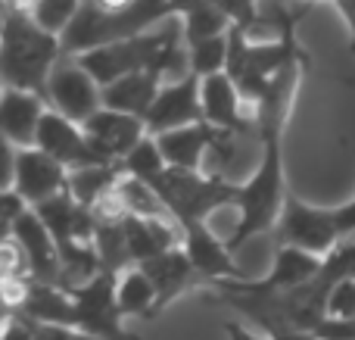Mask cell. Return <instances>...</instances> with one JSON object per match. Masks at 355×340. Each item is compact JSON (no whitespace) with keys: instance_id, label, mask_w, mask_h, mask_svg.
I'll use <instances>...</instances> for the list:
<instances>
[{"instance_id":"obj_1","label":"cell","mask_w":355,"mask_h":340,"mask_svg":"<svg viewBox=\"0 0 355 340\" xmlns=\"http://www.w3.org/2000/svg\"><path fill=\"white\" fill-rule=\"evenodd\" d=\"M62 56V41L53 31H44L31 12L6 10L3 12V69L6 87H22L47 97V81L53 66Z\"/></svg>"},{"instance_id":"obj_2","label":"cell","mask_w":355,"mask_h":340,"mask_svg":"<svg viewBox=\"0 0 355 340\" xmlns=\"http://www.w3.org/2000/svg\"><path fill=\"white\" fill-rule=\"evenodd\" d=\"M172 16V3L168 0H135L125 10H106L97 0H85L69 28L60 35L62 53H85L100 44H112L122 37L144 35L153 22Z\"/></svg>"},{"instance_id":"obj_3","label":"cell","mask_w":355,"mask_h":340,"mask_svg":"<svg viewBox=\"0 0 355 340\" xmlns=\"http://www.w3.org/2000/svg\"><path fill=\"white\" fill-rule=\"evenodd\" d=\"M166 31H156V35H135V37H122V41L112 44H100L94 50H85L78 53V62L100 81V85H110V81L122 78L128 72H141V69H150L159 44L166 41Z\"/></svg>"},{"instance_id":"obj_4","label":"cell","mask_w":355,"mask_h":340,"mask_svg":"<svg viewBox=\"0 0 355 340\" xmlns=\"http://www.w3.org/2000/svg\"><path fill=\"white\" fill-rule=\"evenodd\" d=\"M47 103L69 116L72 122L85 125L94 112L103 106V85L81 66L75 62H56L47 81Z\"/></svg>"},{"instance_id":"obj_5","label":"cell","mask_w":355,"mask_h":340,"mask_svg":"<svg viewBox=\"0 0 355 340\" xmlns=\"http://www.w3.org/2000/svg\"><path fill=\"white\" fill-rule=\"evenodd\" d=\"M277 241L312 250L318 256L331 253L340 241L337 216L324 210H312V206L300 203L296 197H287L284 212H281V225H277Z\"/></svg>"},{"instance_id":"obj_6","label":"cell","mask_w":355,"mask_h":340,"mask_svg":"<svg viewBox=\"0 0 355 340\" xmlns=\"http://www.w3.org/2000/svg\"><path fill=\"white\" fill-rule=\"evenodd\" d=\"M200 87H202L200 75H187V78H181V81L162 85L159 94H156V100H153V106H150L147 116H144L150 135H162V131L202 122Z\"/></svg>"},{"instance_id":"obj_7","label":"cell","mask_w":355,"mask_h":340,"mask_svg":"<svg viewBox=\"0 0 355 340\" xmlns=\"http://www.w3.org/2000/svg\"><path fill=\"white\" fill-rule=\"evenodd\" d=\"M81 128L87 131L91 144L97 147V153L103 156L106 162L125 160V156L147 137V122H144V116L110 110V106H100Z\"/></svg>"},{"instance_id":"obj_8","label":"cell","mask_w":355,"mask_h":340,"mask_svg":"<svg viewBox=\"0 0 355 340\" xmlns=\"http://www.w3.org/2000/svg\"><path fill=\"white\" fill-rule=\"evenodd\" d=\"M35 147L47 150L53 160H60L66 169L78 166H94V162H106L97 153V147L91 144L87 131L78 122H72L69 116H62L60 110H47L37 128V144Z\"/></svg>"},{"instance_id":"obj_9","label":"cell","mask_w":355,"mask_h":340,"mask_svg":"<svg viewBox=\"0 0 355 340\" xmlns=\"http://www.w3.org/2000/svg\"><path fill=\"white\" fill-rule=\"evenodd\" d=\"M12 187L22 194L28 203H44L69 187V172L60 160L41 147H16V172Z\"/></svg>"},{"instance_id":"obj_10","label":"cell","mask_w":355,"mask_h":340,"mask_svg":"<svg viewBox=\"0 0 355 340\" xmlns=\"http://www.w3.org/2000/svg\"><path fill=\"white\" fill-rule=\"evenodd\" d=\"M10 231L19 237V244L25 247L31 262V278L37 284H53L60 281L62 275V253H60V244L56 237L50 235V228L44 225V219L37 212L25 210L16 222L10 225Z\"/></svg>"},{"instance_id":"obj_11","label":"cell","mask_w":355,"mask_h":340,"mask_svg":"<svg viewBox=\"0 0 355 340\" xmlns=\"http://www.w3.org/2000/svg\"><path fill=\"white\" fill-rule=\"evenodd\" d=\"M202 97V119L215 128H227V131H250L256 122H250L243 112V94L237 91L234 78L227 72H215L202 78L200 87Z\"/></svg>"},{"instance_id":"obj_12","label":"cell","mask_w":355,"mask_h":340,"mask_svg":"<svg viewBox=\"0 0 355 340\" xmlns=\"http://www.w3.org/2000/svg\"><path fill=\"white\" fill-rule=\"evenodd\" d=\"M44 100L35 91H22V87H6L3 100H0V125H3V137L16 147H35L37 128L44 119Z\"/></svg>"},{"instance_id":"obj_13","label":"cell","mask_w":355,"mask_h":340,"mask_svg":"<svg viewBox=\"0 0 355 340\" xmlns=\"http://www.w3.org/2000/svg\"><path fill=\"white\" fill-rule=\"evenodd\" d=\"M184 250H187L190 262L196 266V272L209 275V278H225V275L237 278V275H243L240 269H234L231 247L225 241H218L200 219L184 225Z\"/></svg>"},{"instance_id":"obj_14","label":"cell","mask_w":355,"mask_h":340,"mask_svg":"<svg viewBox=\"0 0 355 340\" xmlns=\"http://www.w3.org/2000/svg\"><path fill=\"white\" fill-rule=\"evenodd\" d=\"M215 125H209L206 119L202 122H193V125H184V128H172V131H162L156 135L159 141V150L166 156L168 166H178V169H196L200 172V162H202V153H206L209 141L215 137Z\"/></svg>"},{"instance_id":"obj_15","label":"cell","mask_w":355,"mask_h":340,"mask_svg":"<svg viewBox=\"0 0 355 340\" xmlns=\"http://www.w3.org/2000/svg\"><path fill=\"white\" fill-rule=\"evenodd\" d=\"M159 87H162L159 75H153L150 69L128 72V75H122V78L103 85V106L122 110V112H135V116H147V110L153 106Z\"/></svg>"},{"instance_id":"obj_16","label":"cell","mask_w":355,"mask_h":340,"mask_svg":"<svg viewBox=\"0 0 355 340\" xmlns=\"http://www.w3.org/2000/svg\"><path fill=\"white\" fill-rule=\"evenodd\" d=\"M137 266L153 278L156 291H159V306H166L172 297H178V294L187 287L190 275L196 272V266L190 262V256L184 247H172V250H166V253L153 256V260L137 262Z\"/></svg>"},{"instance_id":"obj_17","label":"cell","mask_w":355,"mask_h":340,"mask_svg":"<svg viewBox=\"0 0 355 340\" xmlns=\"http://www.w3.org/2000/svg\"><path fill=\"white\" fill-rule=\"evenodd\" d=\"M321 266H324V262H321L318 253H312V250L293 247V244H281V250H277V256H275V266H271V275L262 284H268L271 291H293V287L312 281L315 275L321 272Z\"/></svg>"},{"instance_id":"obj_18","label":"cell","mask_w":355,"mask_h":340,"mask_svg":"<svg viewBox=\"0 0 355 340\" xmlns=\"http://www.w3.org/2000/svg\"><path fill=\"white\" fill-rule=\"evenodd\" d=\"M116 303H119V309H122V316L147 312V309H153V306H159V291H156L153 278L137 266V269H128L125 275H119Z\"/></svg>"},{"instance_id":"obj_19","label":"cell","mask_w":355,"mask_h":340,"mask_svg":"<svg viewBox=\"0 0 355 340\" xmlns=\"http://www.w3.org/2000/svg\"><path fill=\"white\" fill-rule=\"evenodd\" d=\"M119 181L116 162H94V166H78L69 172V191L78 203L94 206L112 185Z\"/></svg>"},{"instance_id":"obj_20","label":"cell","mask_w":355,"mask_h":340,"mask_svg":"<svg viewBox=\"0 0 355 340\" xmlns=\"http://www.w3.org/2000/svg\"><path fill=\"white\" fill-rule=\"evenodd\" d=\"M181 22H184V37H187V44L225 35V31L234 25L212 0H196L193 6H187V10L181 12Z\"/></svg>"},{"instance_id":"obj_21","label":"cell","mask_w":355,"mask_h":340,"mask_svg":"<svg viewBox=\"0 0 355 340\" xmlns=\"http://www.w3.org/2000/svg\"><path fill=\"white\" fill-rule=\"evenodd\" d=\"M122 169L128 175H135V178H144V181H156V178H159V175L168 169V162H166V156H162L156 135L153 137H144V141L122 160Z\"/></svg>"},{"instance_id":"obj_22","label":"cell","mask_w":355,"mask_h":340,"mask_svg":"<svg viewBox=\"0 0 355 340\" xmlns=\"http://www.w3.org/2000/svg\"><path fill=\"white\" fill-rule=\"evenodd\" d=\"M225 66H227V31L190 44V72L193 75L206 78V75L225 72Z\"/></svg>"},{"instance_id":"obj_23","label":"cell","mask_w":355,"mask_h":340,"mask_svg":"<svg viewBox=\"0 0 355 340\" xmlns=\"http://www.w3.org/2000/svg\"><path fill=\"white\" fill-rule=\"evenodd\" d=\"M85 0H37L35 6V22L41 25L44 31H53V35H62L69 28V22L75 19V12L81 10Z\"/></svg>"},{"instance_id":"obj_24","label":"cell","mask_w":355,"mask_h":340,"mask_svg":"<svg viewBox=\"0 0 355 340\" xmlns=\"http://www.w3.org/2000/svg\"><path fill=\"white\" fill-rule=\"evenodd\" d=\"M324 309L334 318H355V278H343L331 287Z\"/></svg>"},{"instance_id":"obj_25","label":"cell","mask_w":355,"mask_h":340,"mask_svg":"<svg viewBox=\"0 0 355 340\" xmlns=\"http://www.w3.org/2000/svg\"><path fill=\"white\" fill-rule=\"evenodd\" d=\"M318 340H355V318H334L324 316L321 325L312 331Z\"/></svg>"},{"instance_id":"obj_26","label":"cell","mask_w":355,"mask_h":340,"mask_svg":"<svg viewBox=\"0 0 355 340\" xmlns=\"http://www.w3.org/2000/svg\"><path fill=\"white\" fill-rule=\"evenodd\" d=\"M234 25H250L259 16V3L256 0H212Z\"/></svg>"},{"instance_id":"obj_27","label":"cell","mask_w":355,"mask_h":340,"mask_svg":"<svg viewBox=\"0 0 355 340\" xmlns=\"http://www.w3.org/2000/svg\"><path fill=\"white\" fill-rule=\"evenodd\" d=\"M35 340H75L69 325H56V322H37L35 325Z\"/></svg>"},{"instance_id":"obj_28","label":"cell","mask_w":355,"mask_h":340,"mask_svg":"<svg viewBox=\"0 0 355 340\" xmlns=\"http://www.w3.org/2000/svg\"><path fill=\"white\" fill-rule=\"evenodd\" d=\"M3 340H35V325H28L25 318H6Z\"/></svg>"},{"instance_id":"obj_29","label":"cell","mask_w":355,"mask_h":340,"mask_svg":"<svg viewBox=\"0 0 355 340\" xmlns=\"http://www.w3.org/2000/svg\"><path fill=\"white\" fill-rule=\"evenodd\" d=\"M271 340H318V337L306 334V331H300V328H290V325H284V328L271 331Z\"/></svg>"},{"instance_id":"obj_30","label":"cell","mask_w":355,"mask_h":340,"mask_svg":"<svg viewBox=\"0 0 355 340\" xmlns=\"http://www.w3.org/2000/svg\"><path fill=\"white\" fill-rule=\"evenodd\" d=\"M37 0H6V10H19V12H35Z\"/></svg>"},{"instance_id":"obj_31","label":"cell","mask_w":355,"mask_h":340,"mask_svg":"<svg viewBox=\"0 0 355 340\" xmlns=\"http://www.w3.org/2000/svg\"><path fill=\"white\" fill-rule=\"evenodd\" d=\"M227 331H231V340H262L256 334H246L243 328H237V325H227Z\"/></svg>"},{"instance_id":"obj_32","label":"cell","mask_w":355,"mask_h":340,"mask_svg":"<svg viewBox=\"0 0 355 340\" xmlns=\"http://www.w3.org/2000/svg\"><path fill=\"white\" fill-rule=\"evenodd\" d=\"M75 340H100V337H94V334H87L85 331V334H75Z\"/></svg>"},{"instance_id":"obj_33","label":"cell","mask_w":355,"mask_h":340,"mask_svg":"<svg viewBox=\"0 0 355 340\" xmlns=\"http://www.w3.org/2000/svg\"><path fill=\"white\" fill-rule=\"evenodd\" d=\"M312 3H321V0H312Z\"/></svg>"}]
</instances>
